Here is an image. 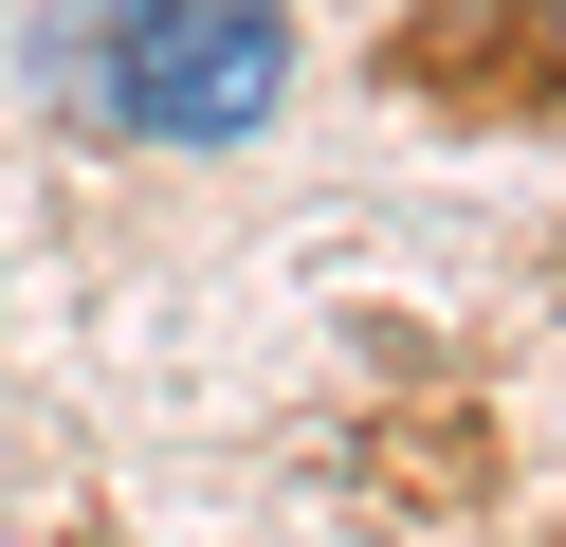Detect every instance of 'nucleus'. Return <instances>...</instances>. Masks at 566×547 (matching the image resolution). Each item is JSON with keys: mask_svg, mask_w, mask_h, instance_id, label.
Segmentation results:
<instances>
[{"mask_svg": "<svg viewBox=\"0 0 566 547\" xmlns=\"http://www.w3.org/2000/svg\"><path fill=\"white\" fill-rule=\"evenodd\" d=\"M92 92H111L147 146H238V128H274V92H293V0H111Z\"/></svg>", "mask_w": 566, "mask_h": 547, "instance_id": "1", "label": "nucleus"}]
</instances>
